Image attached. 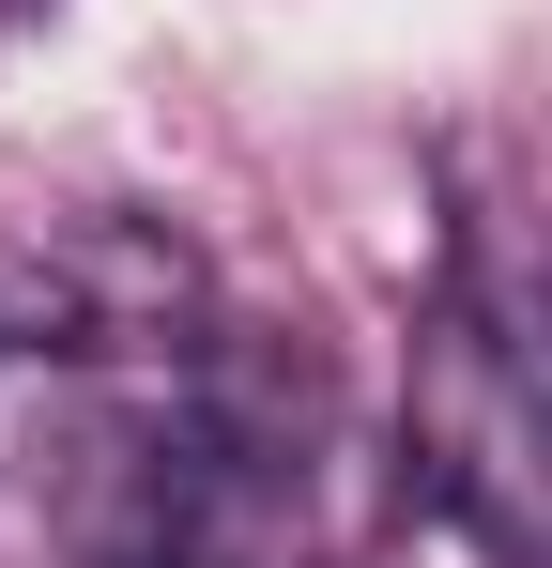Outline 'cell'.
I'll return each mask as SVG.
<instances>
[{"instance_id": "1", "label": "cell", "mask_w": 552, "mask_h": 568, "mask_svg": "<svg viewBox=\"0 0 552 568\" xmlns=\"http://www.w3.org/2000/svg\"><path fill=\"white\" fill-rule=\"evenodd\" d=\"M430 491H446L460 523L491 538V554L552 568V338L522 307H491V292H460L446 338H430Z\"/></svg>"}, {"instance_id": "2", "label": "cell", "mask_w": 552, "mask_h": 568, "mask_svg": "<svg viewBox=\"0 0 552 568\" xmlns=\"http://www.w3.org/2000/svg\"><path fill=\"white\" fill-rule=\"evenodd\" d=\"M139 568H246V554H231V523H215V507H170V523L139 538Z\"/></svg>"}]
</instances>
